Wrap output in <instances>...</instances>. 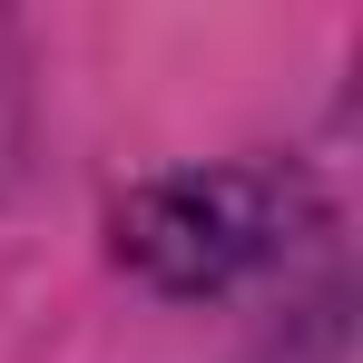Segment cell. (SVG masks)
Wrapping results in <instances>:
<instances>
[{
	"label": "cell",
	"instance_id": "cell-1",
	"mask_svg": "<svg viewBox=\"0 0 363 363\" xmlns=\"http://www.w3.org/2000/svg\"><path fill=\"white\" fill-rule=\"evenodd\" d=\"M285 206H295V186H275L265 167H186V177L138 186L108 216V236H118V265H138L147 285L216 295L275 255Z\"/></svg>",
	"mask_w": 363,
	"mask_h": 363
}]
</instances>
